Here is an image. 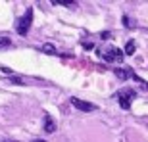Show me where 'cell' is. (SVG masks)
<instances>
[{
    "mask_svg": "<svg viewBox=\"0 0 148 142\" xmlns=\"http://www.w3.org/2000/svg\"><path fill=\"white\" fill-rule=\"evenodd\" d=\"M96 54L102 58L104 61H110V63H119V61H123V52L121 50H117L115 46H108L106 50H96Z\"/></svg>",
    "mask_w": 148,
    "mask_h": 142,
    "instance_id": "1",
    "label": "cell"
},
{
    "mask_svg": "<svg viewBox=\"0 0 148 142\" xmlns=\"http://www.w3.org/2000/svg\"><path fill=\"white\" fill-rule=\"evenodd\" d=\"M115 98H117V102H119V106L123 109H129L133 104V100L137 98V92L133 88H121V90L115 92Z\"/></svg>",
    "mask_w": 148,
    "mask_h": 142,
    "instance_id": "2",
    "label": "cell"
},
{
    "mask_svg": "<svg viewBox=\"0 0 148 142\" xmlns=\"http://www.w3.org/2000/svg\"><path fill=\"white\" fill-rule=\"evenodd\" d=\"M31 25H33V8H27L25 14L21 16V19H19V23H17V33L21 35V37H25L29 33Z\"/></svg>",
    "mask_w": 148,
    "mask_h": 142,
    "instance_id": "3",
    "label": "cell"
},
{
    "mask_svg": "<svg viewBox=\"0 0 148 142\" xmlns=\"http://www.w3.org/2000/svg\"><path fill=\"white\" fill-rule=\"evenodd\" d=\"M69 102H71V106H75V108L81 109V111H94V109H96V106H94V104L85 102V100H81V98H75V96H73Z\"/></svg>",
    "mask_w": 148,
    "mask_h": 142,
    "instance_id": "4",
    "label": "cell"
},
{
    "mask_svg": "<svg viewBox=\"0 0 148 142\" xmlns=\"http://www.w3.org/2000/svg\"><path fill=\"white\" fill-rule=\"evenodd\" d=\"M56 129H58L56 121L50 117V113H44V132L46 134H52V132H56Z\"/></svg>",
    "mask_w": 148,
    "mask_h": 142,
    "instance_id": "5",
    "label": "cell"
},
{
    "mask_svg": "<svg viewBox=\"0 0 148 142\" xmlns=\"http://www.w3.org/2000/svg\"><path fill=\"white\" fill-rule=\"evenodd\" d=\"M114 73L117 77H119L121 81H125V79H129V75H135V73H133V69H114Z\"/></svg>",
    "mask_w": 148,
    "mask_h": 142,
    "instance_id": "6",
    "label": "cell"
},
{
    "mask_svg": "<svg viewBox=\"0 0 148 142\" xmlns=\"http://www.w3.org/2000/svg\"><path fill=\"white\" fill-rule=\"evenodd\" d=\"M135 50H137V42H135L133 38H131V40H127V42H125V50H123V52H125L127 56H133V54H135Z\"/></svg>",
    "mask_w": 148,
    "mask_h": 142,
    "instance_id": "7",
    "label": "cell"
},
{
    "mask_svg": "<svg viewBox=\"0 0 148 142\" xmlns=\"http://www.w3.org/2000/svg\"><path fill=\"white\" fill-rule=\"evenodd\" d=\"M38 50H40V52H44V54H52V56L58 54V50H56L52 44H42V46H38Z\"/></svg>",
    "mask_w": 148,
    "mask_h": 142,
    "instance_id": "8",
    "label": "cell"
},
{
    "mask_svg": "<svg viewBox=\"0 0 148 142\" xmlns=\"http://www.w3.org/2000/svg\"><path fill=\"white\" fill-rule=\"evenodd\" d=\"M8 46H12V40L8 37H0V50L8 48Z\"/></svg>",
    "mask_w": 148,
    "mask_h": 142,
    "instance_id": "9",
    "label": "cell"
},
{
    "mask_svg": "<svg viewBox=\"0 0 148 142\" xmlns=\"http://www.w3.org/2000/svg\"><path fill=\"white\" fill-rule=\"evenodd\" d=\"M10 81H12V83H17V85H23V83H25L23 79H19L17 75H12V77H10Z\"/></svg>",
    "mask_w": 148,
    "mask_h": 142,
    "instance_id": "10",
    "label": "cell"
},
{
    "mask_svg": "<svg viewBox=\"0 0 148 142\" xmlns=\"http://www.w3.org/2000/svg\"><path fill=\"white\" fill-rule=\"evenodd\" d=\"M123 25H125V27H129V25H133V19H129V17H123Z\"/></svg>",
    "mask_w": 148,
    "mask_h": 142,
    "instance_id": "11",
    "label": "cell"
},
{
    "mask_svg": "<svg viewBox=\"0 0 148 142\" xmlns=\"http://www.w3.org/2000/svg\"><path fill=\"white\" fill-rule=\"evenodd\" d=\"M33 142H46V140H33Z\"/></svg>",
    "mask_w": 148,
    "mask_h": 142,
    "instance_id": "12",
    "label": "cell"
},
{
    "mask_svg": "<svg viewBox=\"0 0 148 142\" xmlns=\"http://www.w3.org/2000/svg\"><path fill=\"white\" fill-rule=\"evenodd\" d=\"M12 142H16V140H12Z\"/></svg>",
    "mask_w": 148,
    "mask_h": 142,
    "instance_id": "13",
    "label": "cell"
}]
</instances>
